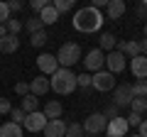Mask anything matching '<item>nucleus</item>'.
<instances>
[{
  "label": "nucleus",
  "mask_w": 147,
  "mask_h": 137,
  "mask_svg": "<svg viewBox=\"0 0 147 137\" xmlns=\"http://www.w3.org/2000/svg\"><path fill=\"white\" fill-rule=\"evenodd\" d=\"M37 68H39L42 76H54L61 66H59V61H57L54 54H39V56H37Z\"/></svg>",
  "instance_id": "obj_6"
},
{
  "label": "nucleus",
  "mask_w": 147,
  "mask_h": 137,
  "mask_svg": "<svg viewBox=\"0 0 147 137\" xmlns=\"http://www.w3.org/2000/svg\"><path fill=\"white\" fill-rule=\"evenodd\" d=\"M118 52H123L127 59H135L140 56V42H135V39H130V42H118Z\"/></svg>",
  "instance_id": "obj_16"
},
{
  "label": "nucleus",
  "mask_w": 147,
  "mask_h": 137,
  "mask_svg": "<svg viewBox=\"0 0 147 137\" xmlns=\"http://www.w3.org/2000/svg\"><path fill=\"white\" fill-rule=\"evenodd\" d=\"M7 10H10V12L22 10V3H20V0H10V3H7Z\"/></svg>",
  "instance_id": "obj_39"
},
{
  "label": "nucleus",
  "mask_w": 147,
  "mask_h": 137,
  "mask_svg": "<svg viewBox=\"0 0 147 137\" xmlns=\"http://www.w3.org/2000/svg\"><path fill=\"white\" fill-rule=\"evenodd\" d=\"M42 20H39V15H34V17H30V20H27L25 22V30L27 32H30V34H34V32H39V30H42Z\"/></svg>",
  "instance_id": "obj_26"
},
{
  "label": "nucleus",
  "mask_w": 147,
  "mask_h": 137,
  "mask_svg": "<svg viewBox=\"0 0 147 137\" xmlns=\"http://www.w3.org/2000/svg\"><path fill=\"white\" fill-rule=\"evenodd\" d=\"M25 113H22V108H12V113H10V122H17V125H22L25 122Z\"/></svg>",
  "instance_id": "obj_30"
},
{
  "label": "nucleus",
  "mask_w": 147,
  "mask_h": 137,
  "mask_svg": "<svg viewBox=\"0 0 147 137\" xmlns=\"http://www.w3.org/2000/svg\"><path fill=\"white\" fill-rule=\"evenodd\" d=\"M12 113V105L7 98H0V115H10Z\"/></svg>",
  "instance_id": "obj_36"
},
{
  "label": "nucleus",
  "mask_w": 147,
  "mask_h": 137,
  "mask_svg": "<svg viewBox=\"0 0 147 137\" xmlns=\"http://www.w3.org/2000/svg\"><path fill=\"white\" fill-rule=\"evenodd\" d=\"M5 27H7V34H15V37H17V32L25 30V22H20V20H15V17H10Z\"/></svg>",
  "instance_id": "obj_28"
},
{
  "label": "nucleus",
  "mask_w": 147,
  "mask_h": 137,
  "mask_svg": "<svg viewBox=\"0 0 147 137\" xmlns=\"http://www.w3.org/2000/svg\"><path fill=\"white\" fill-rule=\"evenodd\" d=\"M132 137H140V135H132Z\"/></svg>",
  "instance_id": "obj_44"
},
{
  "label": "nucleus",
  "mask_w": 147,
  "mask_h": 137,
  "mask_svg": "<svg viewBox=\"0 0 147 137\" xmlns=\"http://www.w3.org/2000/svg\"><path fill=\"white\" fill-rule=\"evenodd\" d=\"M20 108H22V113H25V115H30V113H37L39 110V98H37V95H25V98H22V103H20Z\"/></svg>",
  "instance_id": "obj_19"
},
{
  "label": "nucleus",
  "mask_w": 147,
  "mask_h": 137,
  "mask_svg": "<svg viewBox=\"0 0 147 137\" xmlns=\"http://www.w3.org/2000/svg\"><path fill=\"white\" fill-rule=\"evenodd\" d=\"M140 54H142V56H147V37L140 42Z\"/></svg>",
  "instance_id": "obj_41"
},
{
  "label": "nucleus",
  "mask_w": 147,
  "mask_h": 137,
  "mask_svg": "<svg viewBox=\"0 0 147 137\" xmlns=\"http://www.w3.org/2000/svg\"><path fill=\"white\" fill-rule=\"evenodd\" d=\"M140 122H142V115H137V113H130V115H127V125L140 127Z\"/></svg>",
  "instance_id": "obj_37"
},
{
  "label": "nucleus",
  "mask_w": 147,
  "mask_h": 137,
  "mask_svg": "<svg viewBox=\"0 0 147 137\" xmlns=\"http://www.w3.org/2000/svg\"><path fill=\"white\" fill-rule=\"evenodd\" d=\"M76 79H79L81 88H91V86H93V76L91 74H81V76H76Z\"/></svg>",
  "instance_id": "obj_33"
},
{
  "label": "nucleus",
  "mask_w": 147,
  "mask_h": 137,
  "mask_svg": "<svg viewBox=\"0 0 147 137\" xmlns=\"http://www.w3.org/2000/svg\"><path fill=\"white\" fill-rule=\"evenodd\" d=\"M132 86L130 83H120V86H115L113 88V105H118V108H125V105H130L132 103Z\"/></svg>",
  "instance_id": "obj_7"
},
{
  "label": "nucleus",
  "mask_w": 147,
  "mask_h": 137,
  "mask_svg": "<svg viewBox=\"0 0 147 137\" xmlns=\"http://www.w3.org/2000/svg\"><path fill=\"white\" fill-rule=\"evenodd\" d=\"M130 125H127V118H113L108 120V127H105V135L108 137H125Z\"/></svg>",
  "instance_id": "obj_10"
},
{
  "label": "nucleus",
  "mask_w": 147,
  "mask_h": 137,
  "mask_svg": "<svg viewBox=\"0 0 147 137\" xmlns=\"http://www.w3.org/2000/svg\"><path fill=\"white\" fill-rule=\"evenodd\" d=\"M105 127H108V118H105L103 113H91L84 120V132L88 137L98 135V132H105Z\"/></svg>",
  "instance_id": "obj_4"
},
{
  "label": "nucleus",
  "mask_w": 147,
  "mask_h": 137,
  "mask_svg": "<svg viewBox=\"0 0 147 137\" xmlns=\"http://www.w3.org/2000/svg\"><path fill=\"white\" fill-rule=\"evenodd\" d=\"M103 64H105V54H103V49H91L88 54H86V59H84V66L88 68V71H93V74H98L100 68H103Z\"/></svg>",
  "instance_id": "obj_9"
},
{
  "label": "nucleus",
  "mask_w": 147,
  "mask_h": 137,
  "mask_svg": "<svg viewBox=\"0 0 147 137\" xmlns=\"http://www.w3.org/2000/svg\"><path fill=\"white\" fill-rule=\"evenodd\" d=\"M66 125L64 120H49L47 127H44V137H64L66 135Z\"/></svg>",
  "instance_id": "obj_14"
},
{
  "label": "nucleus",
  "mask_w": 147,
  "mask_h": 137,
  "mask_svg": "<svg viewBox=\"0 0 147 137\" xmlns=\"http://www.w3.org/2000/svg\"><path fill=\"white\" fill-rule=\"evenodd\" d=\"M103 115L108 118V120H113V118H120V108H118V105H113V103H110V105H108V108H105V110H103Z\"/></svg>",
  "instance_id": "obj_32"
},
{
  "label": "nucleus",
  "mask_w": 147,
  "mask_h": 137,
  "mask_svg": "<svg viewBox=\"0 0 147 137\" xmlns=\"http://www.w3.org/2000/svg\"><path fill=\"white\" fill-rule=\"evenodd\" d=\"M47 115H44L42 110H37V113H30V115L25 118V122H22V127L30 132H44V127H47Z\"/></svg>",
  "instance_id": "obj_8"
},
{
  "label": "nucleus",
  "mask_w": 147,
  "mask_h": 137,
  "mask_svg": "<svg viewBox=\"0 0 147 137\" xmlns=\"http://www.w3.org/2000/svg\"><path fill=\"white\" fill-rule=\"evenodd\" d=\"M44 115H47V120H61V113H64V108H61V103L59 100H49L47 105H44Z\"/></svg>",
  "instance_id": "obj_18"
},
{
  "label": "nucleus",
  "mask_w": 147,
  "mask_h": 137,
  "mask_svg": "<svg viewBox=\"0 0 147 137\" xmlns=\"http://www.w3.org/2000/svg\"><path fill=\"white\" fill-rule=\"evenodd\" d=\"M47 5H52L49 0H32V3H30V7H32L34 12H42V10H44Z\"/></svg>",
  "instance_id": "obj_34"
},
{
  "label": "nucleus",
  "mask_w": 147,
  "mask_h": 137,
  "mask_svg": "<svg viewBox=\"0 0 147 137\" xmlns=\"http://www.w3.org/2000/svg\"><path fill=\"white\" fill-rule=\"evenodd\" d=\"M49 91H52V86H49V79L47 76H34V79L30 81V93L32 95H37V98H39V95H44V93H49Z\"/></svg>",
  "instance_id": "obj_12"
},
{
  "label": "nucleus",
  "mask_w": 147,
  "mask_h": 137,
  "mask_svg": "<svg viewBox=\"0 0 147 137\" xmlns=\"http://www.w3.org/2000/svg\"><path fill=\"white\" fill-rule=\"evenodd\" d=\"M115 47H118V39L113 34H100V49L103 52H115Z\"/></svg>",
  "instance_id": "obj_22"
},
{
  "label": "nucleus",
  "mask_w": 147,
  "mask_h": 137,
  "mask_svg": "<svg viewBox=\"0 0 147 137\" xmlns=\"http://www.w3.org/2000/svg\"><path fill=\"white\" fill-rule=\"evenodd\" d=\"M125 3L123 0H108V7H105V15H108V20H118V17L125 15Z\"/></svg>",
  "instance_id": "obj_15"
},
{
  "label": "nucleus",
  "mask_w": 147,
  "mask_h": 137,
  "mask_svg": "<svg viewBox=\"0 0 147 137\" xmlns=\"http://www.w3.org/2000/svg\"><path fill=\"white\" fill-rule=\"evenodd\" d=\"M10 20V10H7V3H0V25H7Z\"/></svg>",
  "instance_id": "obj_35"
},
{
  "label": "nucleus",
  "mask_w": 147,
  "mask_h": 137,
  "mask_svg": "<svg viewBox=\"0 0 147 137\" xmlns=\"http://www.w3.org/2000/svg\"><path fill=\"white\" fill-rule=\"evenodd\" d=\"M105 66H108L110 74L115 76V74H120V71L127 68V56L123 52H118V49H115V52H108V54H105Z\"/></svg>",
  "instance_id": "obj_5"
},
{
  "label": "nucleus",
  "mask_w": 147,
  "mask_h": 137,
  "mask_svg": "<svg viewBox=\"0 0 147 137\" xmlns=\"http://www.w3.org/2000/svg\"><path fill=\"white\" fill-rule=\"evenodd\" d=\"M103 20H105V17L100 15V10H96L93 5H88V7H81V10L74 12L71 25H74V30H76V32L91 34V32H98L100 27H103Z\"/></svg>",
  "instance_id": "obj_1"
},
{
  "label": "nucleus",
  "mask_w": 147,
  "mask_h": 137,
  "mask_svg": "<svg viewBox=\"0 0 147 137\" xmlns=\"http://www.w3.org/2000/svg\"><path fill=\"white\" fill-rule=\"evenodd\" d=\"M47 32H44V30H39V32H34V34H30V44H32V47H37V49H39V47H44V44H47Z\"/></svg>",
  "instance_id": "obj_25"
},
{
  "label": "nucleus",
  "mask_w": 147,
  "mask_h": 137,
  "mask_svg": "<svg viewBox=\"0 0 147 137\" xmlns=\"http://www.w3.org/2000/svg\"><path fill=\"white\" fill-rule=\"evenodd\" d=\"M145 37H147V25H145Z\"/></svg>",
  "instance_id": "obj_43"
},
{
  "label": "nucleus",
  "mask_w": 147,
  "mask_h": 137,
  "mask_svg": "<svg viewBox=\"0 0 147 137\" xmlns=\"http://www.w3.org/2000/svg\"><path fill=\"white\" fill-rule=\"evenodd\" d=\"M5 34H7V27H5V25H0V37H5Z\"/></svg>",
  "instance_id": "obj_42"
},
{
  "label": "nucleus",
  "mask_w": 147,
  "mask_h": 137,
  "mask_svg": "<svg viewBox=\"0 0 147 137\" xmlns=\"http://www.w3.org/2000/svg\"><path fill=\"white\" fill-rule=\"evenodd\" d=\"M64 137H86L84 125H81V122H69L66 125V135Z\"/></svg>",
  "instance_id": "obj_24"
},
{
  "label": "nucleus",
  "mask_w": 147,
  "mask_h": 137,
  "mask_svg": "<svg viewBox=\"0 0 147 137\" xmlns=\"http://www.w3.org/2000/svg\"><path fill=\"white\" fill-rule=\"evenodd\" d=\"M79 59H81V47H79L76 42L61 44V49L57 52V61H59V66H61V68L76 66V64H79Z\"/></svg>",
  "instance_id": "obj_3"
},
{
  "label": "nucleus",
  "mask_w": 147,
  "mask_h": 137,
  "mask_svg": "<svg viewBox=\"0 0 147 137\" xmlns=\"http://www.w3.org/2000/svg\"><path fill=\"white\" fill-rule=\"evenodd\" d=\"M130 86H132V95L135 98H147V79H140Z\"/></svg>",
  "instance_id": "obj_23"
},
{
  "label": "nucleus",
  "mask_w": 147,
  "mask_h": 137,
  "mask_svg": "<svg viewBox=\"0 0 147 137\" xmlns=\"http://www.w3.org/2000/svg\"><path fill=\"white\" fill-rule=\"evenodd\" d=\"M39 20H42V25H54V22L59 20V12L54 10V5H47L39 12Z\"/></svg>",
  "instance_id": "obj_21"
},
{
  "label": "nucleus",
  "mask_w": 147,
  "mask_h": 137,
  "mask_svg": "<svg viewBox=\"0 0 147 137\" xmlns=\"http://www.w3.org/2000/svg\"><path fill=\"white\" fill-rule=\"evenodd\" d=\"M93 88L100 91V93L113 91V88H115V79H113V74H110V71H98V74H93Z\"/></svg>",
  "instance_id": "obj_11"
},
{
  "label": "nucleus",
  "mask_w": 147,
  "mask_h": 137,
  "mask_svg": "<svg viewBox=\"0 0 147 137\" xmlns=\"http://www.w3.org/2000/svg\"><path fill=\"white\" fill-rule=\"evenodd\" d=\"M130 110H132V113H137V115H142V113L147 110V98H132Z\"/></svg>",
  "instance_id": "obj_27"
},
{
  "label": "nucleus",
  "mask_w": 147,
  "mask_h": 137,
  "mask_svg": "<svg viewBox=\"0 0 147 137\" xmlns=\"http://www.w3.org/2000/svg\"><path fill=\"white\" fill-rule=\"evenodd\" d=\"M140 137H147V120H142L140 122V132H137Z\"/></svg>",
  "instance_id": "obj_40"
},
{
  "label": "nucleus",
  "mask_w": 147,
  "mask_h": 137,
  "mask_svg": "<svg viewBox=\"0 0 147 137\" xmlns=\"http://www.w3.org/2000/svg\"><path fill=\"white\" fill-rule=\"evenodd\" d=\"M135 12H137V17H142V20H147V3H140V5L135 7Z\"/></svg>",
  "instance_id": "obj_38"
},
{
  "label": "nucleus",
  "mask_w": 147,
  "mask_h": 137,
  "mask_svg": "<svg viewBox=\"0 0 147 137\" xmlns=\"http://www.w3.org/2000/svg\"><path fill=\"white\" fill-rule=\"evenodd\" d=\"M20 49V39L15 34H5V37H0V52L3 54H12Z\"/></svg>",
  "instance_id": "obj_17"
},
{
  "label": "nucleus",
  "mask_w": 147,
  "mask_h": 137,
  "mask_svg": "<svg viewBox=\"0 0 147 137\" xmlns=\"http://www.w3.org/2000/svg\"><path fill=\"white\" fill-rule=\"evenodd\" d=\"M0 137H22V125H17V122L0 125Z\"/></svg>",
  "instance_id": "obj_20"
},
{
  "label": "nucleus",
  "mask_w": 147,
  "mask_h": 137,
  "mask_svg": "<svg viewBox=\"0 0 147 137\" xmlns=\"http://www.w3.org/2000/svg\"><path fill=\"white\" fill-rule=\"evenodd\" d=\"M15 93L20 95V98L30 95V83H25V81H17V83H15Z\"/></svg>",
  "instance_id": "obj_31"
},
{
  "label": "nucleus",
  "mask_w": 147,
  "mask_h": 137,
  "mask_svg": "<svg viewBox=\"0 0 147 137\" xmlns=\"http://www.w3.org/2000/svg\"><path fill=\"white\" fill-rule=\"evenodd\" d=\"M49 86H52L54 93L69 95V93H74V91L79 88V79H76V74H74L71 68H59L57 74L49 79Z\"/></svg>",
  "instance_id": "obj_2"
},
{
  "label": "nucleus",
  "mask_w": 147,
  "mask_h": 137,
  "mask_svg": "<svg viewBox=\"0 0 147 137\" xmlns=\"http://www.w3.org/2000/svg\"><path fill=\"white\" fill-rule=\"evenodd\" d=\"M52 5H54V10H57L59 15H61V12H69V10H71V7H74V3H71V0H54Z\"/></svg>",
  "instance_id": "obj_29"
},
{
  "label": "nucleus",
  "mask_w": 147,
  "mask_h": 137,
  "mask_svg": "<svg viewBox=\"0 0 147 137\" xmlns=\"http://www.w3.org/2000/svg\"><path fill=\"white\" fill-rule=\"evenodd\" d=\"M130 71H132V76H135L137 81L140 79H147V56H135V59H130Z\"/></svg>",
  "instance_id": "obj_13"
}]
</instances>
